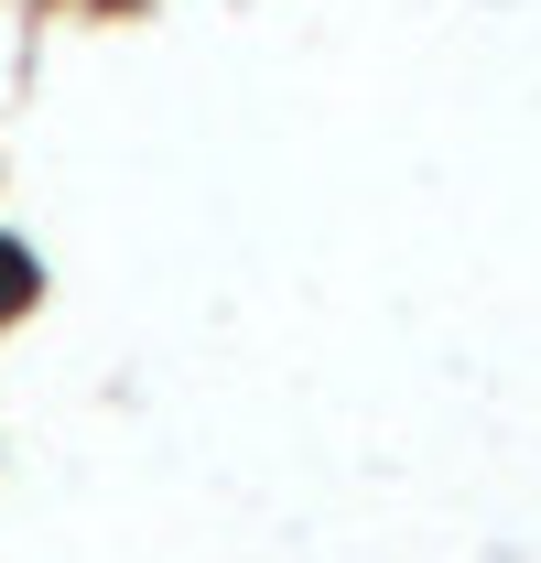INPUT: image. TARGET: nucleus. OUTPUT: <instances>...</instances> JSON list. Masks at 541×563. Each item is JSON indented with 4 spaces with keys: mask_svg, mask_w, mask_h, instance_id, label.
<instances>
[{
    "mask_svg": "<svg viewBox=\"0 0 541 563\" xmlns=\"http://www.w3.org/2000/svg\"><path fill=\"white\" fill-rule=\"evenodd\" d=\"M33 292H44V261H33L22 239H0V314H22Z\"/></svg>",
    "mask_w": 541,
    "mask_h": 563,
    "instance_id": "f257e3e1",
    "label": "nucleus"
}]
</instances>
